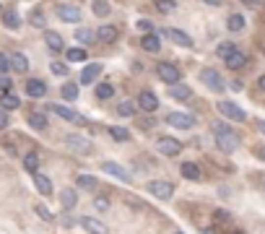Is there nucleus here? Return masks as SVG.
<instances>
[{
	"mask_svg": "<svg viewBox=\"0 0 265 234\" xmlns=\"http://www.w3.org/2000/svg\"><path fill=\"white\" fill-rule=\"evenodd\" d=\"M213 136H216V146L221 148L224 154H232V151L239 148V136H236L226 122H213Z\"/></svg>",
	"mask_w": 265,
	"mask_h": 234,
	"instance_id": "nucleus-1",
	"label": "nucleus"
},
{
	"mask_svg": "<svg viewBox=\"0 0 265 234\" xmlns=\"http://www.w3.org/2000/svg\"><path fill=\"white\" fill-rule=\"evenodd\" d=\"M65 146L73 151V154H78V156L94 154V143H91L88 138H84V136H78V133H70V136H65Z\"/></svg>",
	"mask_w": 265,
	"mask_h": 234,
	"instance_id": "nucleus-2",
	"label": "nucleus"
},
{
	"mask_svg": "<svg viewBox=\"0 0 265 234\" xmlns=\"http://www.w3.org/2000/svg\"><path fill=\"white\" fill-rule=\"evenodd\" d=\"M218 112H221L226 120H234V122H244L247 120V112L242 110L239 104H234V102H218Z\"/></svg>",
	"mask_w": 265,
	"mask_h": 234,
	"instance_id": "nucleus-3",
	"label": "nucleus"
},
{
	"mask_svg": "<svg viewBox=\"0 0 265 234\" xmlns=\"http://www.w3.org/2000/svg\"><path fill=\"white\" fill-rule=\"evenodd\" d=\"M156 73H159V78L164 81V84H169V86H177L179 81H182L179 68H177V65H172V62H159Z\"/></svg>",
	"mask_w": 265,
	"mask_h": 234,
	"instance_id": "nucleus-4",
	"label": "nucleus"
},
{
	"mask_svg": "<svg viewBox=\"0 0 265 234\" xmlns=\"http://www.w3.org/2000/svg\"><path fill=\"white\" fill-rule=\"evenodd\" d=\"M200 81H203V86H208L211 91H224V86H226L221 73L213 70V68H203V70H200Z\"/></svg>",
	"mask_w": 265,
	"mask_h": 234,
	"instance_id": "nucleus-5",
	"label": "nucleus"
},
{
	"mask_svg": "<svg viewBox=\"0 0 265 234\" xmlns=\"http://www.w3.org/2000/svg\"><path fill=\"white\" fill-rule=\"evenodd\" d=\"M148 193L153 198H159V201H169L175 195V185L167 182V179H153V182H148Z\"/></svg>",
	"mask_w": 265,
	"mask_h": 234,
	"instance_id": "nucleus-6",
	"label": "nucleus"
},
{
	"mask_svg": "<svg viewBox=\"0 0 265 234\" xmlns=\"http://www.w3.org/2000/svg\"><path fill=\"white\" fill-rule=\"evenodd\" d=\"M50 112H55L58 117H62V120H68V122H73V125H78V128H84V125H88L84 115L73 112V110H68V107H62V104H50Z\"/></svg>",
	"mask_w": 265,
	"mask_h": 234,
	"instance_id": "nucleus-7",
	"label": "nucleus"
},
{
	"mask_svg": "<svg viewBox=\"0 0 265 234\" xmlns=\"http://www.w3.org/2000/svg\"><path fill=\"white\" fill-rule=\"evenodd\" d=\"M167 122L172 125V128H179V130H190V128H195V117L193 115H185V112H172L167 115Z\"/></svg>",
	"mask_w": 265,
	"mask_h": 234,
	"instance_id": "nucleus-8",
	"label": "nucleus"
},
{
	"mask_svg": "<svg viewBox=\"0 0 265 234\" xmlns=\"http://www.w3.org/2000/svg\"><path fill=\"white\" fill-rule=\"evenodd\" d=\"M156 148H159V154H164V156H177L179 151H182V143H179L177 138L161 136V138L156 141Z\"/></svg>",
	"mask_w": 265,
	"mask_h": 234,
	"instance_id": "nucleus-9",
	"label": "nucleus"
},
{
	"mask_svg": "<svg viewBox=\"0 0 265 234\" xmlns=\"http://www.w3.org/2000/svg\"><path fill=\"white\" fill-rule=\"evenodd\" d=\"M58 16L65 24H78L81 21V8L70 3H58Z\"/></svg>",
	"mask_w": 265,
	"mask_h": 234,
	"instance_id": "nucleus-10",
	"label": "nucleus"
},
{
	"mask_svg": "<svg viewBox=\"0 0 265 234\" xmlns=\"http://www.w3.org/2000/svg\"><path fill=\"white\" fill-rule=\"evenodd\" d=\"M102 172H107V175H112V177H117L120 182H133V177H130V172H127L125 167H120V164H115V161H102Z\"/></svg>",
	"mask_w": 265,
	"mask_h": 234,
	"instance_id": "nucleus-11",
	"label": "nucleus"
},
{
	"mask_svg": "<svg viewBox=\"0 0 265 234\" xmlns=\"http://www.w3.org/2000/svg\"><path fill=\"white\" fill-rule=\"evenodd\" d=\"M138 107H141L143 112H156L159 110V99L153 96L151 91H141L138 94Z\"/></svg>",
	"mask_w": 265,
	"mask_h": 234,
	"instance_id": "nucleus-12",
	"label": "nucleus"
},
{
	"mask_svg": "<svg viewBox=\"0 0 265 234\" xmlns=\"http://www.w3.org/2000/svg\"><path fill=\"white\" fill-rule=\"evenodd\" d=\"M99 73H102V65H99V62H91V65H86L84 70H81V86L94 84Z\"/></svg>",
	"mask_w": 265,
	"mask_h": 234,
	"instance_id": "nucleus-13",
	"label": "nucleus"
},
{
	"mask_svg": "<svg viewBox=\"0 0 265 234\" xmlns=\"http://www.w3.org/2000/svg\"><path fill=\"white\" fill-rule=\"evenodd\" d=\"M26 94L34 96V99H42L47 94V84H44V81H36V78H29L26 81Z\"/></svg>",
	"mask_w": 265,
	"mask_h": 234,
	"instance_id": "nucleus-14",
	"label": "nucleus"
},
{
	"mask_svg": "<svg viewBox=\"0 0 265 234\" xmlns=\"http://www.w3.org/2000/svg\"><path fill=\"white\" fill-rule=\"evenodd\" d=\"M60 203H62V208H65V211H73L78 205V193L73 190V187H65V190L60 193Z\"/></svg>",
	"mask_w": 265,
	"mask_h": 234,
	"instance_id": "nucleus-15",
	"label": "nucleus"
},
{
	"mask_svg": "<svg viewBox=\"0 0 265 234\" xmlns=\"http://www.w3.org/2000/svg\"><path fill=\"white\" fill-rule=\"evenodd\" d=\"M164 34H167V37L175 42V44H179V47H193V39H190L182 29H167Z\"/></svg>",
	"mask_w": 265,
	"mask_h": 234,
	"instance_id": "nucleus-16",
	"label": "nucleus"
},
{
	"mask_svg": "<svg viewBox=\"0 0 265 234\" xmlns=\"http://www.w3.org/2000/svg\"><path fill=\"white\" fill-rule=\"evenodd\" d=\"M81 227H84L88 234H107V227L102 221H96V219H91V216H84L81 219Z\"/></svg>",
	"mask_w": 265,
	"mask_h": 234,
	"instance_id": "nucleus-17",
	"label": "nucleus"
},
{
	"mask_svg": "<svg viewBox=\"0 0 265 234\" xmlns=\"http://www.w3.org/2000/svg\"><path fill=\"white\" fill-rule=\"evenodd\" d=\"M18 107H21V99L13 96L11 91L0 96V110H3V112H13V110H18Z\"/></svg>",
	"mask_w": 265,
	"mask_h": 234,
	"instance_id": "nucleus-18",
	"label": "nucleus"
},
{
	"mask_svg": "<svg viewBox=\"0 0 265 234\" xmlns=\"http://www.w3.org/2000/svg\"><path fill=\"white\" fill-rule=\"evenodd\" d=\"M169 96L172 99H177V102H187V99H193V88H190V86H172L169 88Z\"/></svg>",
	"mask_w": 265,
	"mask_h": 234,
	"instance_id": "nucleus-19",
	"label": "nucleus"
},
{
	"mask_svg": "<svg viewBox=\"0 0 265 234\" xmlns=\"http://www.w3.org/2000/svg\"><path fill=\"white\" fill-rule=\"evenodd\" d=\"M141 47L146 52H159L161 50V39H159V34H146V37L141 39Z\"/></svg>",
	"mask_w": 265,
	"mask_h": 234,
	"instance_id": "nucleus-20",
	"label": "nucleus"
},
{
	"mask_svg": "<svg viewBox=\"0 0 265 234\" xmlns=\"http://www.w3.org/2000/svg\"><path fill=\"white\" fill-rule=\"evenodd\" d=\"M179 172H182V177H185V179H193V182H198V179H200V169H198V164H193V161H182Z\"/></svg>",
	"mask_w": 265,
	"mask_h": 234,
	"instance_id": "nucleus-21",
	"label": "nucleus"
},
{
	"mask_svg": "<svg viewBox=\"0 0 265 234\" xmlns=\"http://www.w3.org/2000/svg\"><path fill=\"white\" fill-rule=\"evenodd\" d=\"M34 187H36L42 195H52V182H50L47 175H39V172H36V175H34Z\"/></svg>",
	"mask_w": 265,
	"mask_h": 234,
	"instance_id": "nucleus-22",
	"label": "nucleus"
},
{
	"mask_svg": "<svg viewBox=\"0 0 265 234\" xmlns=\"http://www.w3.org/2000/svg\"><path fill=\"white\" fill-rule=\"evenodd\" d=\"M96 39L104 42V44H112L117 39V29H115V26H102V29L96 31Z\"/></svg>",
	"mask_w": 265,
	"mask_h": 234,
	"instance_id": "nucleus-23",
	"label": "nucleus"
},
{
	"mask_svg": "<svg viewBox=\"0 0 265 234\" xmlns=\"http://www.w3.org/2000/svg\"><path fill=\"white\" fill-rule=\"evenodd\" d=\"M24 169L36 175V169H39V154H36V151H29V154L24 156Z\"/></svg>",
	"mask_w": 265,
	"mask_h": 234,
	"instance_id": "nucleus-24",
	"label": "nucleus"
},
{
	"mask_svg": "<svg viewBox=\"0 0 265 234\" xmlns=\"http://www.w3.org/2000/svg\"><path fill=\"white\" fill-rule=\"evenodd\" d=\"M44 42H47V47L52 52H60L62 50V37H60L58 31H47V34H44Z\"/></svg>",
	"mask_w": 265,
	"mask_h": 234,
	"instance_id": "nucleus-25",
	"label": "nucleus"
},
{
	"mask_svg": "<svg viewBox=\"0 0 265 234\" xmlns=\"http://www.w3.org/2000/svg\"><path fill=\"white\" fill-rule=\"evenodd\" d=\"M60 94H62V99H65V102H76L78 99V84H62V88H60Z\"/></svg>",
	"mask_w": 265,
	"mask_h": 234,
	"instance_id": "nucleus-26",
	"label": "nucleus"
},
{
	"mask_svg": "<svg viewBox=\"0 0 265 234\" xmlns=\"http://www.w3.org/2000/svg\"><path fill=\"white\" fill-rule=\"evenodd\" d=\"M11 68L16 70V73H26V70H29V60H26V55H16L11 58Z\"/></svg>",
	"mask_w": 265,
	"mask_h": 234,
	"instance_id": "nucleus-27",
	"label": "nucleus"
},
{
	"mask_svg": "<svg viewBox=\"0 0 265 234\" xmlns=\"http://www.w3.org/2000/svg\"><path fill=\"white\" fill-rule=\"evenodd\" d=\"M226 24H229V31H244V26H247V21H244L242 13H232Z\"/></svg>",
	"mask_w": 265,
	"mask_h": 234,
	"instance_id": "nucleus-28",
	"label": "nucleus"
},
{
	"mask_svg": "<svg viewBox=\"0 0 265 234\" xmlns=\"http://www.w3.org/2000/svg\"><path fill=\"white\" fill-rule=\"evenodd\" d=\"M65 58H68V62H84V60L88 58V52H86L84 47H70V50L65 52Z\"/></svg>",
	"mask_w": 265,
	"mask_h": 234,
	"instance_id": "nucleus-29",
	"label": "nucleus"
},
{
	"mask_svg": "<svg viewBox=\"0 0 265 234\" xmlns=\"http://www.w3.org/2000/svg\"><path fill=\"white\" fill-rule=\"evenodd\" d=\"M244 62H247V55H244V52H239V50H236L234 55H232L229 60H226V68H232V70H239V68L244 65Z\"/></svg>",
	"mask_w": 265,
	"mask_h": 234,
	"instance_id": "nucleus-30",
	"label": "nucleus"
},
{
	"mask_svg": "<svg viewBox=\"0 0 265 234\" xmlns=\"http://www.w3.org/2000/svg\"><path fill=\"white\" fill-rule=\"evenodd\" d=\"M96 179L94 177H91V175H78V187H81V190H88V193H94L96 190Z\"/></svg>",
	"mask_w": 265,
	"mask_h": 234,
	"instance_id": "nucleus-31",
	"label": "nucleus"
},
{
	"mask_svg": "<svg viewBox=\"0 0 265 234\" xmlns=\"http://www.w3.org/2000/svg\"><path fill=\"white\" fill-rule=\"evenodd\" d=\"M234 52H236V47H234V44H232V42H224V44H218L216 55H218V58H221V60L226 62V60H229V58L234 55Z\"/></svg>",
	"mask_w": 265,
	"mask_h": 234,
	"instance_id": "nucleus-32",
	"label": "nucleus"
},
{
	"mask_svg": "<svg viewBox=\"0 0 265 234\" xmlns=\"http://www.w3.org/2000/svg\"><path fill=\"white\" fill-rule=\"evenodd\" d=\"M109 136H112L115 141H130V130L120 128V125H112V128H109Z\"/></svg>",
	"mask_w": 265,
	"mask_h": 234,
	"instance_id": "nucleus-33",
	"label": "nucleus"
},
{
	"mask_svg": "<svg viewBox=\"0 0 265 234\" xmlns=\"http://www.w3.org/2000/svg\"><path fill=\"white\" fill-rule=\"evenodd\" d=\"M76 39L81 44H91V42H96V31H91V29H78L76 31Z\"/></svg>",
	"mask_w": 265,
	"mask_h": 234,
	"instance_id": "nucleus-34",
	"label": "nucleus"
},
{
	"mask_svg": "<svg viewBox=\"0 0 265 234\" xmlns=\"http://www.w3.org/2000/svg\"><path fill=\"white\" fill-rule=\"evenodd\" d=\"M29 125H31L34 130H44V128H47V117L39 115V112H34V115L29 117Z\"/></svg>",
	"mask_w": 265,
	"mask_h": 234,
	"instance_id": "nucleus-35",
	"label": "nucleus"
},
{
	"mask_svg": "<svg viewBox=\"0 0 265 234\" xmlns=\"http://www.w3.org/2000/svg\"><path fill=\"white\" fill-rule=\"evenodd\" d=\"M34 211H36V216H39L42 221H55V213H52L44 203H36V205H34Z\"/></svg>",
	"mask_w": 265,
	"mask_h": 234,
	"instance_id": "nucleus-36",
	"label": "nucleus"
},
{
	"mask_svg": "<svg viewBox=\"0 0 265 234\" xmlns=\"http://www.w3.org/2000/svg\"><path fill=\"white\" fill-rule=\"evenodd\" d=\"M3 24L8 26V29H18V26H21V19H18L13 11H5L3 13Z\"/></svg>",
	"mask_w": 265,
	"mask_h": 234,
	"instance_id": "nucleus-37",
	"label": "nucleus"
},
{
	"mask_svg": "<svg viewBox=\"0 0 265 234\" xmlns=\"http://www.w3.org/2000/svg\"><path fill=\"white\" fill-rule=\"evenodd\" d=\"M91 11L96 16H109V3L107 0H94V3H91Z\"/></svg>",
	"mask_w": 265,
	"mask_h": 234,
	"instance_id": "nucleus-38",
	"label": "nucleus"
},
{
	"mask_svg": "<svg viewBox=\"0 0 265 234\" xmlns=\"http://www.w3.org/2000/svg\"><path fill=\"white\" fill-rule=\"evenodd\" d=\"M156 11H161V13H175L177 11V3H175V0H156Z\"/></svg>",
	"mask_w": 265,
	"mask_h": 234,
	"instance_id": "nucleus-39",
	"label": "nucleus"
},
{
	"mask_svg": "<svg viewBox=\"0 0 265 234\" xmlns=\"http://www.w3.org/2000/svg\"><path fill=\"white\" fill-rule=\"evenodd\" d=\"M112 94H115V88L109 86V84H99V86H96V96H99V99H109Z\"/></svg>",
	"mask_w": 265,
	"mask_h": 234,
	"instance_id": "nucleus-40",
	"label": "nucleus"
},
{
	"mask_svg": "<svg viewBox=\"0 0 265 234\" xmlns=\"http://www.w3.org/2000/svg\"><path fill=\"white\" fill-rule=\"evenodd\" d=\"M117 115H120V117H133L135 115V107L130 102H122L120 107H117Z\"/></svg>",
	"mask_w": 265,
	"mask_h": 234,
	"instance_id": "nucleus-41",
	"label": "nucleus"
},
{
	"mask_svg": "<svg viewBox=\"0 0 265 234\" xmlns=\"http://www.w3.org/2000/svg\"><path fill=\"white\" fill-rule=\"evenodd\" d=\"M50 70H52L55 76H68V65H65V62H60V60H55L52 65H50Z\"/></svg>",
	"mask_w": 265,
	"mask_h": 234,
	"instance_id": "nucleus-42",
	"label": "nucleus"
},
{
	"mask_svg": "<svg viewBox=\"0 0 265 234\" xmlns=\"http://www.w3.org/2000/svg\"><path fill=\"white\" fill-rule=\"evenodd\" d=\"M135 29L143 31V34H153V24H151V21H146V19H141L138 24H135Z\"/></svg>",
	"mask_w": 265,
	"mask_h": 234,
	"instance_id": "nucleus-43",
	"label": "nucleus"
},
{
	"mask_svg": "<svg viewBox=\"0 0 265 234\" xmlns=\"http://www.w3.org/2000/svg\"><path fill=\"white\" fill-rule=\"evenodd\" d=\"M94 208H96V211H107V208H109V198H104V195L94 198Z\"/></svg>",
	"mask_w": 265,
	"mask_h": 234,
	"instance_id": "nucleus-44",
	"label": "nucleus"
},
{
	"mask_svg": "<svg viewBox=\"0 0 265 234\" xmlns=\"http://www.w3.org/2000/svg\"><path fill=\"white\" fill-rule=\"evenodd\" d=\"M29 21H31L34 26H39V29H44V26H47V21H44V16H42L39 11H34V13H31V19H29Z\"/></svg>",
	"mask_w": 265,
	"mask_h": 234,
	"instance_id": "nucleus-45",
	"label": "nucleus"
},
{
	"mask_svg": "<svg viewBox=\"0 0 265 234\" xmlns=\"http://www.w3.org/2000/svg\"><path fill=\"white\" fill-rule=\"evenodd\" d=\"M8 70H11V60H8L5 55H0V76H5Z\"/></svg>",
	"mask_w": 265,
	"mask_h": 234,
	"instance_id": "nucleus-46",
	"label": "nucleus"
},
{
	"mask_svg": "<svg viewBox=\"0 0 265 234\" xmlns=\"http://www.w3.org/2000/svg\"><path fill=\"white\" fill-rule=\"evenodd\" d=\"M11 84H13V81L8 78V76H0V91H3V94H8V88H11Z\"/></svg>",
	"mask_w": 265,
	"mask_h": 234,
	"instance_id": "nucleus-47",
	"label": "nucleus"
},
{
	"mask_svg": "<svg viewBox=\"0 0 265 234\" xmlns=\"http://www.w3.org/2000/svg\"><path fill=\"white\" fill-rule=\"evenodd\" d=\"M213 219H216V221H226V219H229V211H221V208H218V211L213 213Z\"/></svg>",
	"mask_w": 265,
	"mask_h": 234,
	"instance_id": "nucleus-48",
	"label": "nucleus"
},
{
	"mask_svg": "<svg viewBox=\"0 0 265 234\" xmlns=\"http://www.w3.org/2000/svg\"><path fill=\"white\" fill-rule=\"evenodd\" d=\"M8 128V112L0 110V130H5Z\"/></svg>",
	"mask_w": 265,
	"mask_h": 234,
	"instance_id": "nucleus-49",
	"label": "nucleus"
},
{
	"mask_svg": "<svg viewBox=\"0 0 265 234\" xmlns=\"http://www.w3.org/2000/svg\"><path fill=\"white\" fill-rule=\"evenodd\" d=\"M255 154H258V156L265 161V146H258V148H255Z\"/></svg>",
	"mask_w": 265,
	"mask_h": 234,
	"instance_id": "nucleus-50",
	"label": "nucleus"
},
{
	"mask_svg": "<svg viewBox=\"0 0 265 234\" xmlns=\"http://www.w3.org/2000/svg\"><path fill=\"white\" fill-rule=\"evenodd\" d=\"M247 5H252V8H258V5H263V0H244Z\"/></svg>",
	"mask_w": 265,
	"mask_h": 234,
	"instance_id": "nucleus-51",
	"label": "nucleus"
},
{
	"mask_svg": "<svg viewBox=\"0 0 265 234\" xmlns=\"http://www.w3.org/2000/svg\"><path fill=\"white\" fill-rule=\"evenodd\" d=\"M203 3H208V5H221L224 0H203Z\"/></svg>",
	"mask_w": 265,
	"mask_h": 234,
	"instance_id": "nucleus-52",
	"label": "nucleus"
},
{
	"mask_svg": "<svg viewBox=\"0 0 265 234\" xmlns=\"http://www.w3.org/2000/svg\"><path fill=\"white\" fill-rule=\"evenodd\" d=\"M258 86H260L263 91H265V76H260V78H258Z\"/></svg>",
	"mask_w": 265,
	"mask_h": 234,
	"instance_id": "nucleus-53",
	"label": "nucleus"
},
{
	"mask_svg": "<svg viewBox=\"0 0 265 234\" xmlns=\"http://www.w3.org/2000/svg\"><path fill=\"white\" fill-rule=\"evenodd\" d=\"M260 130H263V133H265V120H263V122H260Z\"/></svg>",
	"mask_w": 265,
	"mask_h": 234,
	"instance_id": "nucleus-54",
	"label": "nucleus"
},
{
	"mask_svg": "<svg viewBox=\"0 0 265 234\" xmlns=\"http://www.w3.org/2000/svg\"><path fill=\"white\" fill-rule=\"evenodd\" d=\"M232 234H244V232H232Z\"/></svg>",
	"mask_w": 265,
	"mask_h": 234,
	"instance_id": "nucleus-55",
	"label": "nucleus"
},
{
	"mask_svg": "<svg viewBox=\"0 0 265 234\" xmlns=\"http://www.w3.org/2000/svg\"><path fill=\"white\" fill-rule=\"evenodd\" d=\"M263 55H265V50H263Z\"/></svg>",
	"mask_w": 265,
	"mask_h": 234,
	"instance_id": "nucleus-56",
	"label": "nucleus"
},
{
	"mask_svg": "<svg viewBox=\"0 0 265 234\" xmlns=\"http://www.w3.org/2000/svg\"><path fill=\"white\" fill-rule=\"evenodd\" d=\"M177 234H182V232H177Z\"/></svg>",
	"mask_w": 265,
	"mask_h": 234,
	"instance_id": "nucleus-57",
	"label": "nucleus"
}]
</instances>
